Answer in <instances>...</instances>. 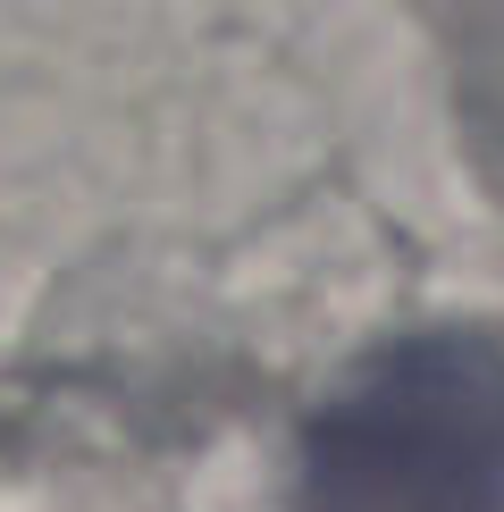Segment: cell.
<instances>
[{
	"label": "cell",
	"instance_id": "cell-1",
	"mask_svg": "<svg viewBox=\"0 0 504 512\" xmlns=\"http://www.w3.org/2000/svg\"><path fill=\"white\" fill-rule=\"evenodd\" d=\"M303 512H504V336L412 328L353 361L294 437Z\"/></svg>",
	"mask_w": 504,
	"mask_h": 512
}]
</instances>
